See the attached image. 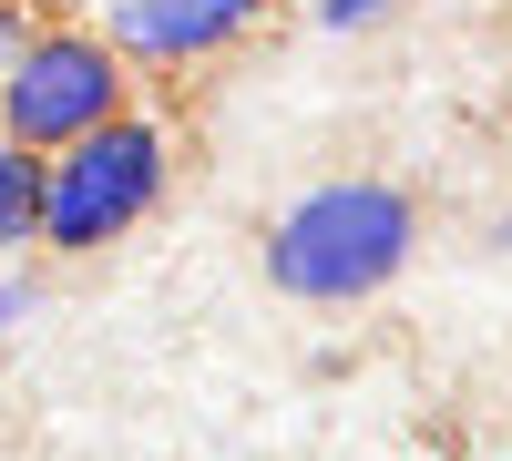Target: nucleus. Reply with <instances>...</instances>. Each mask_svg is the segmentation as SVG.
<instances>
[{
    "label": "nucleus",
    "mask_w": 512,
    "mask_h": 461,
    "mask_svg": "<svg viewBox=\"0 0 512 461\" xmlns=\"http://www.w3.org/2000/svg\"><path fill=\"white\" fill-rule=\"evenodd\" d=\"M123 103H134V62L82 21H31V41L0 72V134L31 154H62L72 134H93Z\"/></svg>",
    "instance_id": "nucleus-3"
},
{
    "label": "nucleus",
    "mask_w": 512,
    "mask_h": 461,
    "mask_svg": "<svg viewBox=\"0 0 512 461\" xmlns=\"http://www.w3.org/2000/svg\"><path fill=\"white\" fill-rule=\"evenodd\" d=\"M267 11L277 0H113L103 41L134 72H205V62H226Z\"/></svg>",
    "instance_id": "nucleus-4"
},
{
    "label": "nucleus",
    "mask_w": 512,
    "mask_h": 461,
    "mask_svg": "<svg viewBox=\"0 0 512 461\" xmlns=\"http://www.w3.org/2000/svg\"><path fill=\"white\" fill-rule=\"evenodd\" d=\"M164 195V134L123 103L93 134H72L62 154H41V246L52 257H103L123 246Z\"/></svg>",
    "instance_id": "nucleus-2"
},
{
    "label": "nucleus",
    "mask_w": 512,
    "mask_h": 461,
    "mask_svg": "<svg viewBox=\"0 0 512 461\" xmlns=\"http://www.w3.org/2000/svg\"><path fill=\"white\" fill-rule=\"evenodd\" d=\"M420 257V205L379 175H338V185H308L267 226V287L297 308H349V298H379L400 267Z\"/></svg>",
    "instance_id": "nucleus-1"
},
{
    "label": "nucleus",
    "mask_w": 512,
    "mask_h": 461,
    "mask_svg": "<svg viewBox=\"0 0 512 461\" xmlns=\"http://www.w3.org/2000/svg\"><path fill=\"white\" fill-rule=\"evenodd\" d=\"M11 246H41V154L0 134V257Z\"/></svg>",
    "instance_id": "nucleus-5"
},
{
    "label": "nucleus",
    "mask_w": 512,
    "mask_h": 461,
    "mask_svg": "<svg viewBox=\"0 0 512 461\" xmlns=\"http://www.w3.org/2000/svg\"><path fill=\"white\" fill-rule=\"evenodd\" d=\"M21 41H31V11H21V0H0V72H11Z\"/></svg>",
    "instance_id": "nucleus-6"
}]
</instances>
